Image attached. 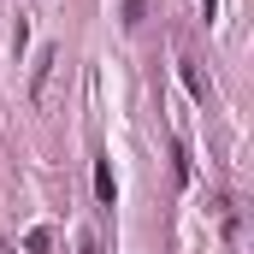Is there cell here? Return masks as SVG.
Here are the masks:
<instances>
[{
    "label": "cell",
    "instance_id": "1",
    "mask_svg": "<svg viewBox=\"0 0 254 254\" xmlns=\"http://www.w3.org/2000/svg\"><path fill=\"white\" fill-rule=\"evenodd\" d=\"M95 195H101L107 207H113V195H119V184H113V166H107V160H95Z\"/></svg>",
    "mask_w": 254,
    "mask_h": 254
},
{
    "label": "cell",
    "instance_id": "2",
    "mask_svg": "<svg viewBox=\"0 0 254 254\" xmlns=\"http://www.w3.org/2000/svg\"><path fill=\"white\" fill-rule=\"evenodd\" d=\"M24 249H30V254H54V231H48V225H36V231L24 237Z\"/></svg>",
    "mask_w": 254,
    "mask_h": 254
},
{
    "label": "cell",
    "instance_id": "3",
    "mask_svg": "<svg viewBox=\"0 0 254 254\" xmlns=\"http://www.w3.org/2000/svg\"><path fill=\"white\" fill-rule=\"evenodd\" d=\"M0 254H12V249H6V243H0Z\"/></svg>",
    "mask_w": 254,
    "mask_h": 254
}]
</instances>
